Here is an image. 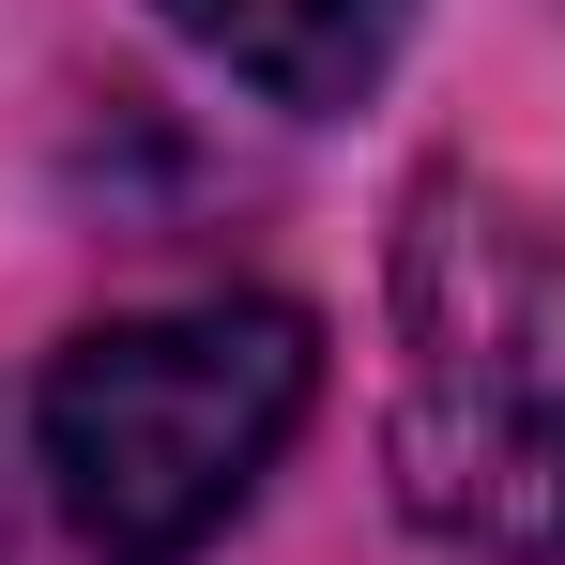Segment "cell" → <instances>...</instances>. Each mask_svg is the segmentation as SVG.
<instances>
[{
  "instance_id": "cell-1",
  "label": "cell",
  "mask_w": 565,
  "mask_h": 565,
  "mask_svg": "<svg viewBox=\"0 0 565 565\" xmlns=\"http://www.w3.org/2000/svg\"><path fill=\"white\" fill-rule=\"evenodd\" d=\"M397 520L473 565H565V214L504 169H428L382 245Z\"/></svg>"
},
{
  "instance_id": "cell-2",
  "label": "cell",
  "mask_w": 565,
  "mask_h": 565,
  "mask_svg": "<svg viewBox=\"0 0 565 565\" xmlns=\"http://www.w3.org/2000/svg\"><path fill=\"white\" fill-rule=\"evenodd\" d=\"M306 397H321L306 306L199 290V306H138V321L62 337V367L31 382V459H46V504L93 565H199L290 459Z\"/></svg>"
},
{
  "instance_id": "cell-3",
  "label": "cell",
  "mask_w": 565,
  "mask_h": 565,
  "mask_svg": "<svg viewBox=\"0 0 565 565\" xmlns=\"http://www.w3.org/2000/svg\"><path fill=\"white\" fill-rule=\"evenodd\" d=\"M153 15L184 31L214 77H245L260 107H290V122L367 107L397 77V46H413V0H153Z\"/></svg>"
},
{
  "instance_id": "cell-4",
  "label": "cell",
  "mask_w": 565,
  "mask_h": 565,
  "mask_svg": "<svg viewBox=\"0 0 565 565\" xmlns=\"http://www.w3.org/2000/svg\"><path fill=\"white\" fill-rule=\"evenodd\" d=\"M0 535H15V428H0Z\"/></svg>"
}]
</instances>
